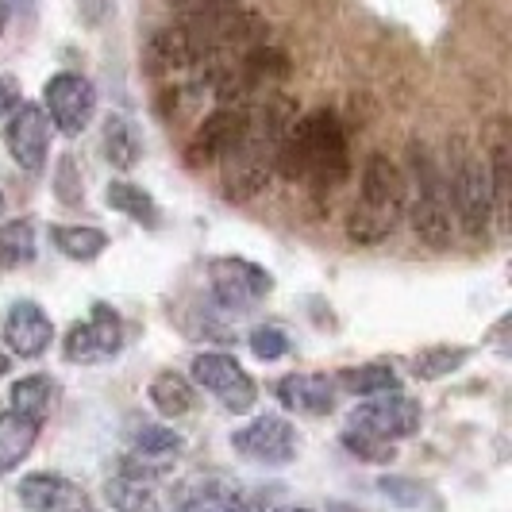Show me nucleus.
Here are the masks:
<instances>
[{
  "label": "nucleus",
  "mask_w": 512,
  "mask_h": 512,
  "mask_svg": "<svg viewBox=\"0 0 512 512\" xmlns=\"http://www.w3.org/2000/svg\"><path fill=\"white\" fill-rule=\"evenodd\" d=\"M20 101H24V97H20V85H16L12 77L0 74V116H4V112H12Z\"/></svg>",
  "instance_id": "obj_31"
},
{
  "label": "nucleus",
  "mask_w": 512,
  "mask_h": 512,
  "mask_svg": "<svg viewBox=\"0 0 512 512\" xmlns=\"http://www.w3.org/2000/svg\"><path fill=\"white\" fill-rule=\"evenodd\" d=\"M274 512H308V509H274Z\"/></svg>",
  "instance_id": "obj_37"
},
{
  "label": "nucleus",
  "mask_w": 512,
  "mask_h": 512,
  "mask_svg": "<svg viewBox=\"0 0 512 512\" xmlns=\"http://www.w3.org/2000/svg\"><path fill=\"white\" fill-rule=\"evenodd\" d=\"M405 482H409V478H385V482H382V493L397 497V501H420L416 493H409V489H405Z\"/></svg>",
  "instance_id": "obj_32"
},
{
  "label": "nucleus",
  "mask_w": 512,
  "mask_h": 512,
  "mask_svg": "<svg viewBox=\"0 0 512 512\" xmlns=\"http://www.w3.org/2000/svg\"><path fill=\"white\" fill-rule=\"evenodd\" d=\"M251 124V104H220L216 112H208L205 124L193 131L189 139V151H185V162L193 170H205V166H220L224 154L243 139V131Z\"/></svg>",
  "instance_id": "obj_4"
},
{
  "label": "nucleus",
  "mask_w": 512,
  "mask_h": 512,
  "mask_svg": "<svg viewBox=\"0 0 512 512\" xmlns=\"http://www.w3.org/2000/svg\"><path fill=\"white\" fill-rule=\"evenodd\" d=\"M343 447H347L359 462H393V455H397V451H393V443L366 436V432H355V428H347V432H343Z\"/></svg>",
  "instance_id": "obj_28"
},
{
  "label": "nucleus",
  "mask_w": 512,
  "mask_h": 512,
  "mask_svg": "<svg viewBox=\"0 0 512 512\" xmlns=\"http://www.w3.org/2000/svg\"><path fill=\"white\" fill-rule=\"evenodd\" d=\"M231 447L255 466H289L297 459V428L282 416H258L231 436Z\"/></svg>",
  "instance_id": "obj_9"
},
{
  "label": "nucleus",
  "mask_w": 512,
  "mask_h": 512,
  "mask_svg": "<svg viewBox=\"0 0 512 512\" xmlns=\"http://www.w3.org/2000/svg\"><path fill=\"white\" fill-rule=\"evenodd\" d=\"M12 4H16V8H24V4H35V0H12Z\"/></svg>",
  "instance_id": "obj_36"
},
{
  "label": "nucleus",
  "mask_w": 512,
  "mask_h": 512,
  "mask_svg": "<svg viewBox=\"0 0 512 512\" xmlns=\"http://www.w3.org/2000/svg\"><path fill=\"white\" fill-rule=\"evenodd\" d=\"M0 208H4V193H0Z\"/></svg>",
  "instance_id": "obj_38"
},
{
  "label": "nucleus",
  "mask_w": 512,
  "mask_h": 512,
  "mask_svg": "<svg viewBox=\"0 0 512 512\" xmlns=\"http://www.w3.org/2000/svg\"><path fill=\"white\" fill-rule=\"evenodd\" d=\"M54 193L62 205H81V174H77V162L74 154H62L58 158V174H54Z\"/></svg>",
  "instance_id": "obj_29"
},
{
  "label": "nucleus",
  "mask_w": 512,
  "mask_h": 512,
  "mask_svg": "<svg viewBox=\"0 0 512 512\" xmlns=\"http://www.w3.org/2000/svg\"><path fill=\"white\" fill-rule=\"evenodd\" d=\"M239 497L243 489L224 474H189L170 489L174 512H231L239 505Z\"/></svg>",
  "instance_id": "obj_13"
},
{
  "label": "nucleus",
  "mask_w": 512,
  "mask_h": 512,
  "mask_svg": "<svg viewBox=\"0 0 512 512\" xmlns=\"http://www.w3.org/2000/svg\"><path fill=\"white\" fill-rule=\"evenodd\" d=\"M104 497L116 512H158V493L154 482H143L128 470H116L108 482H104Z\"/></svg>",
  "instance_id": "obj_19"
},
{
  "label": "nucleus",
  "mask_w": 512,
  "mask_h": 512,
  "mask_svg": "<svg viewBox=\"0 0 512 512\" xmlns=\"http://www.w3.org/2000/svg\"><path fill=\"white\" fill-rule=\"evenodd\" d=\"M151 405L162 412V416L178 420L185 412H193L197 389H193V382H189L185 374H178V370H162V374H154V382H151Z\"/></svg>",
  "instance_id": "obj_20"
},
{
  "label": "nucleus",
  "mask_w": 512,
  "mask_h": 512,
  "mask_svg": "<svg viewBox=\"0 0 512 512\" xmlns=\"http://www.w3.org/2000/svg\"><path fill=\"white\" fill-rule=\"evenodd\" d=\"M420 420H424L420 401H412L405 393H385V397H370L366 405H359V409L351 412V424L347 428L393 443V439L416 436L420 432Z\"/></svg>",
  "instance_id": "obj_6"
},
{
  "label": "nucleus",
  "mask_w": 512,
  "mask_h": 512,
  "mask_svg": "<svg viewBox=\"0 0 512 512\" xmlns=\"http://www.w3.org/2000/svg\"><path fill=\"white\" fill-rule=\"evenodd\" d=\"M124 347V320L112 305H93L89 320H77L66 335V359L81 366L108 362Z\"/></svg>",
  "instance_id": "obj_8"
},
{
  "label": "nucleus",
  "mask_w": 512,
  "mask_h": 512,
  "mask_svg": "<svg viewBox=\"0 0 512 512\" xmlns=\"http://www.w3.org/2000/svg\"><path fill=\"white\" fill-rule=\"evenodd\" d=\"M466 347H451V343H439V347H428V351H420L416 359H412V374L420 378V382H436L443 374H451V370H459L462 362H466Z\"/></svg>",
  "instance_id": "obj_26"
},
{
  "label": "nucleus",
  "mask_w": 512,
  "mask_h": 512,
  "mask_svg": "<svg viewBox=\"0 0 512 512\" xmlns=\"http://www.w3.org/2000/svg\"><path fill=\"white\" fill-rule=\"evenodd\" d=\"M208 285H212L220 305L251 308L274 289V278L251 258H216L208 266Z\"/></svg>",
  "instance_id": "obj_11"
},
{
  "label": "nucleus",
  "mask_w": 512,
  "mask_h": 512,
  "mask_svg": "<svg viewBox=\"0 0 512 512\" xmlns=\"http://www.w3.org/2000/svg\"><path fill=\"white\" fill-rule=\"evenodd\" d=\"M278 401L282 409L301 412V416H328L335 409V382L328 374H285L278 382Z\"/></svg>",
  "instance_id": "obj_16"
},
{
  "label": "nucleus",
  "mask_w": 512,
  "mask_h": 512,
  "mask_svg": "<svg viewBox=\"0 0 512 512\" xmlns=\"http://www.w3.org/2000/svg\"><path fill=\"white\" fill-rule=\"evenodd\" d=\"M278 174L289 181H305L312 193H328L347 181L351 151H347V131L335 120V112L320 108L285 128L278 147Z\"/></svg>",
  "instance_id": "obj_1"
},
{
  "label": "nucleus",
  "mask_w": 512,
  "mask_h": 512,
  "mask_svg": "<svg viewBox=\"0 0 512 512\" xmlns=\"http://www.w3.org/2000/svg\"><path fill=\"white\" fill-rule=\"evenodd\" d=\"M104 197H108V208L124 212L128 220L143 224V228H158V205H154V197L147 189H139V185H131V181H112V185L104 189Z\"/></svg>",
  "instance_id": "obj_22"
},
{
  "label": "nucleus",
  "mask_w": 512,
  "mask_h": 512,
  "mask_svg": "<svg viewBox=\"0 0 512 512\" xmlns=\"http://www.w3.org/2000/svg\"><path fill=\"white\" fill-rule=\"evenodd\" d=\"M51 401H54V382L47 374H27L20 382L12 385V397H8V409L24 412L31 420H47V412H51Z\"/></svg>",
  "instance_id": "obj_25"
},
{
  "label": "nucleus",
  "mask_w": 512,
  "mask_h": 512,
  "mask_svg": "<svg viewBox=\"0 0 512 512\" xmlns=\"http://www.w3.org/2000/svg\"><path fill=\"white\" fill-rule=\"evenodd\" d=\"M447 197L459 212V224L466 235L482 239L493 220V189H489V170L482 158L474 154H459L451 162V174H447Z\"/></svg>",
  "instance_id": "obj_3"
},
{
  "label": "nucleus",
  "mask_w": 512,
  "mask_h": 512,
  "mask_svg": "<svg viewBox=\"0 0 512 512\" xmlns=\"http://www.w3.org/2000/svg\"><path fill=\"white\" fill-rule=\"evenodd\" d=\"M359 205L366 212H378L389 224L401 220V212L409 205V185H405V174L397 170V162H389V154H370L362 162Z\"/></svg>",
  "instance_id": "obj_10"
},
{
  "label": "nucleus",
  "mask_w": 512,
  "mask_h": 512,
  "mask_svg": "<svg viewBox=\"0 0 512 512\" xmlns=\"http://www.w3.org/2000/svg\"><path fill=\"white\" fill-rule=\"evenodd\" d=\"M389 231H393L389 220H382L378 212H366L362 205H355L351 208V216H347V239H351V243H362V247L382 243Z\"/></svg>",
  "instance_id": "obj_27"
},
{
  "label": "nucleus",
  "mask_w": 512,
  "mask_h": 512,
  "mask_svg": "<svg viewBox=\"0 0 512 512\" xmlns=\"http://www.w3.org/2000/svg\"><path fill=\"white\" fill-rule=\"evenodd\" d=\"M251 351H255V359L274 362L289 351V339H285L282 328H255L251 332Z\"/></svg>",
  "instance_id": "obj_30"
},
{
  "label": "nucleus",
  "mask_w": 512,
  "mask_h": 512,
  "mask_svg": "<svg viewBox=\"0 0 512 512\" xmlns=\"http://www.w3.org/2000/svg\"><path fill=\"white\" fill-rule=\"evenodd\" d=\"M51 239L54 247L74 262H93L108 247V235L101 228H81V224H51Z\"/></svg>",
  "instance_id": "obj_21"
},
{
  "label": "nucleus",
  "mask_w": 512,
  "mask_h": 512,
  "mask_svg": "<svg viewBox=\"0 0 512 512\" xmlns=\"http://www.w3.org/2000/svg\"><path fill=\"white\" fill-rule=\"evenodd\" d=\"M35 224L31 220H8L0 224V270H20L35 262Z\"/></svg>",
  "instance_id": "obj_24"
},
{
  "label": "nucleus",
  "mask_w": 512,
  "mask_h": 512,
  "mask_svg": "<svg viewBox=\"0 0 512 512\" xmlns=\"http://www.w3.org/2000/svg\"><path fill=\"white\" fill-rule=\"evenodd\" d=\"M335 389L355 393V397H385V393H401V378L389 362H366V366H347L332 378Z\"/></svg>",
  "instance_id": "obj_18"
},
{
  "label": "nucleus",
  "mask_w": 512,
  "mask_h": 512,
  "mask_svg": "<svg viewBox=\"0 0 512 512\" xmlns=\"http://www.w3.org/2000/svg\"><path fill=\"white\" fill-rule=\"evenodd\" d=\"M139 151H143V143H139V131H135L128 116H108L104 120V154H108V162L116 170H131L139 162Z\"/></svg>",
  "instance_id": "obj_23"
},
{
  "label": "nucleus",
  "mask_w": 512,
  "mask_h": 512,
  "mask_svg": "<svg viewBox=\"0 0 512 512\" xmlns=\"http://www.w3.org/2000/svg\"><path fill=\"white\" fill-rule=\"evenodd\" d=\"M20 501L27 512H93L89 493L62 474H27L20 482Z\"/></svg>",
  "instance_id": "obj_14"
},
{
  "label": "nucleus",
  "mask_w": 512,
  "mask_h": 512,
  "mask_svg": "<svg viewBox=\"0 0 512 512\" xmlns=\"http://www.w3.org/2000/svg\"><path fill=\"white\" fill-rule=\"evenodd\" d=\"M39 420H31L24 412L16 409H4L0 412V478L12 474L20 462L31 455L35 439H39Z\"/></svg>",
  "instance_id": "obj_17"
},
{
  "label": "nucleus",
  "mask_w": 512,
  "mask_h": 512,
  "mask_svg": "<svg viewBox=\"0 0 512 512\" xmlns=\"http://www.w3.org/2000/svg\"><path fill=\"white\" fill-rule=\"evenodd\" d=\"M4 139H8V154L20 162V170L27 174H39L43 162H47V143H51V120L39 104L20 101L12 108V120L4 128Z\"/></svg>",
  "instance_id": "obj_12"
},
{
  "label": "nucleus",
  "mask_w": 512,
  "mask_h": 512,
  "mask_svg": "<svg viewBox=\"0 0 512 512\" xmlns=\"http://www.w3.org/2000/svg\"><path fill=\"white\" fill-rule=\"evenodd\" d=\"M193 382L208 389L228 412H251L258 401L255 378L239 366V362L224 355V351H205L193 359Z\"/></svg>",
  "instance_id": "obj_5"
},
{
  "label": "nucleus",
  "mask_w": 512,
  "mask_h": 512,
  "mask_svg": "<svg viewBox=\"0 0 512 512\" xmlns=\"http://www.w3.org/2000/svg\"><path fill=\"white\" fill-rule=\"evenodd\" d=\"M412 162V178H416V197L409 205L412 231L420 243L428 247H451V197H447V174L436 166V158L424 151V147H409Z\"/></svg>",
  "instance_id": "obj_2"
},
{
  "label": "nucleus",
  "mask_w": 512,
  "mask_h": 512,
  "mask_svg": "<svg viewBox=\"0 0 512 512\" xmlns=\"http://www.w3.org/2000/svg\"><path fill=\"white\" fill-rule=\"evenodd\" d=\"M43 112L62 135H81L93 124L97 89L81 74H54L43 89Z\"/></svg>",
  "instance_id": "obj_7"
},
{
  "label": "nucleus",
  "mask_w": 512,
  "mask_h": 512,
  "mask_svg": "<svg viewBox=\"0 0 512 512\" xmlns=\"http://www.w3.org/2000/svg\"><path fill=\"white\" fill-rule=\"evenodd\" d=\"M51 339H54L51 316L35 305V301H16V305L8 308L4 343H8L12 355H20V359H39V355L51 347Z\"/></svg>",
  "instance_id": "obj_15"
},
{
  "label": "nucleus",
  "mask_w": 512,
  "mask_h": 512,
  "mask_svg": "<svg viewBox=\"0 0 512 512\" xmlns=\"http://www.w3.org/2000/svg\"><path fill=\"white\" fill-rule=\"evenodd\" d=\"M231 512H274V505L266 497H239V505Z\"/></svg>",
  "instance_id": "obj_33"
},
{
  "label": "nucleus",
  "mask_w": 512,
  "mask_h": 512,
  "mask_svg": "<svg viewBox=\"0 0 512 512\" xmlns=\"http://www.w3.org/2000/svg\"><path fill=\"white\" fill-rule=\"evenodd\" d=\"M8 366H12V359H4V355H0V378L8 374Z\"/></svg>",
  "instance_id": "obj_35"
},
{
  "label": "nucleus",
  "mask_w": 512,
  "mask_h": 512,
  "mask_svg": "<svg viewBox=\"0 0 512 512\" xmlns=\"http://www.w3.org/2000/svg\"><path fill=\"white\" fill-rule=\"evenodd\" d=\"M4 24H8V8H4V0H0V35H4Z\"/></svg>",
  "instance_id": "obj_34"
}]
</instances>
